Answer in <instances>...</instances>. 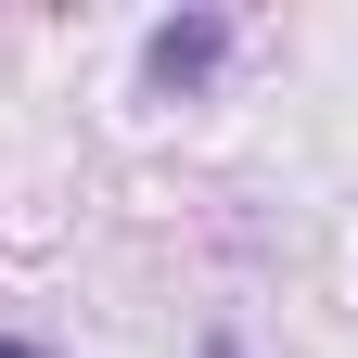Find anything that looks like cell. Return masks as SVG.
Returning <instances> with one entry per match:
<instances>
[{"label":"cell","instance_id":"cell-1","mask_svg":"<svg viewBox=\"0 0 358 358\" xmlns=\"http://www.w3.org/2000/svg\"><path fill=\"white\" fill-rule=\"evenodd\" d=\"M217 64H231V13H166V26L141 38V77H154V90H205Z\"/></svg>","mask_w":358,"mask_h":358},{"label":"cell","instance_id":"cell-2","mask_svg":"<svg viewBox=\"0 0 358 358\" xmlns=\"http://www.w3.org/2000/svg\"><path fill=\"white\" fill-rule=\"evenodd\" d=\"M0 358H52V345H26V333H0Z\"/></svg>","mask_w":358,"mask_h":358},{"label":"cell","instance_id":"cell-3","mask_svg":"<svg viewBox=\"0 0 358 358\" xmlns=\"http://www.w3.org/2000/svg\"><path fill=\"white\" fill-rule=\"evenodd\" d=\"M205 358H243V333H205Z\"/></svg>","mask_w":358,"mask_h":358}]
</instances>
